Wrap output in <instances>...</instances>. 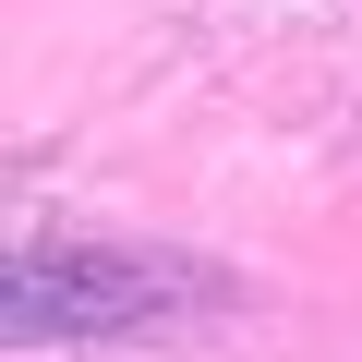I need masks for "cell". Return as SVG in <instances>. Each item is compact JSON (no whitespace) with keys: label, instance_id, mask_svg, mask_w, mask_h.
I'll use <instances>...</instances> for the list:
<instances>
[{"label":"cell","instance_id":"6da1fadb","mask_svg":"<svg viewBox=\"0 0 362 362\" xmlns=\"http://www.w3.org/2000/svg\"><path fill=\"white\" fill-rule=\"evenodd\" d=\"M194 302H218V278L181 266V254L37 242V254H13V302H0V326H13V350H73V338H157V326L194 314Z\"/></svg>","mask_w":362,"mask_h":362}]
</instances>
